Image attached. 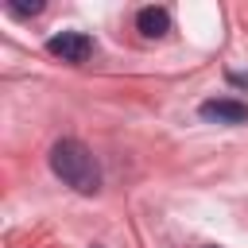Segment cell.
I'll use <instances>...</instances> for the list:
<instances>
[{
	"label": "cell",
	"instance_id": "6da1fadb",
	"mask_svg": "<svg viewBox=\"0 0 248 248\" xmlns=\"http://www.w3.org/2000/svg\"><path fill=\"white\" fill-rule=\"evenodd\" d=\"M50 170L78 194H97L101 190V170H97V159L93 151L81 143V140H58L50 147Z\"/></svg>",
	"mask_w": 248,
	"mask_h": 248
},
{
	"label": "cell",
	"instance_id": "7a4b0ae2",
	"mask_svg": "<svg viewBox=\"0 0 248 248\" xmlns=\"http://www.w3.org/2000/svg\"><path fill=\"white\" fill-rule=\"evenodd\" d=\"M46 50H50L54 58L70 62V66H81V62L93 54V39L81 35V31H58V35L46 39Z\"/></svg>",
	"mask_w": 248,
	"mask_h": 248
},
{
	"label": "cell",
	"instance_id": "3957f363",
	"mask_svg": "<svg viewBox=\"0 0 248 248\" xmlns=\"http://www.w3.org/2000/svg\"><path fill=\"white\" fill-rule=\"evenodd\" d=\"M198 112L205 120H217V124H248V105L236 97H209L198 105Z\"/></svg>",
	"mask_w": 248,
	"mask_h": 248
},
{
	"label": "cell",
	"instance_id": "277c9868",
	"mask_svg": "<svg viewBox=\"0 0 248 248\" xmlns=\"http://www.w3.org/2000/svg\"><path fill=\"white\" fill-rule=\"evenodd\" d=\"M136 27L147 35V39H159V35H167L170 31V12L167 8H140V16H136Z\"/></svg>",
	"mask_w": 248,
	"mask_h": 248
},
{
	"label": "cell",
	"instance_id": "5b68a950",
	"mask_svg": "<svg viewBox=\"0 0 248 248\" xmlns=\"http://www.w3.org/2000/svg\"><path fill=\"white\" fill-rule=\"evenodd\" d=\"M4 8L23 19V16H39V12H43V0H31V4H23V0H4Z\"/></svg>",
	"mask_w": 248,
	"mask_h": 248
},
{
	"label": "cell",
	"instance_id": "8992f818",
	"mask_svg": "<svg viewBox=\"0 0 248 248\" xmlns=\"http://www.w3.org/2000/svg\"><path fill=\"white\" fill-rule=\"evenodd\" d=\"M205 248H217V244H205Z\"/></svg>",
	"mask_w": 248,
	"mask_h": 248
},
{
	"label": "cell",
	"instance_id": "52a82bcc",
	"mask_svg": "<svg viewBox=\"0 0 248 248\" xmlns=\"http://www.w3.org/2000/svg\"><path fill=\"white\" fill-rule=\"evenodd\" d=\"M93 248H97V244H93Z\"/></svg>",
	"mask_w": 248,
	"mask_h": 248
}]
</instances>
